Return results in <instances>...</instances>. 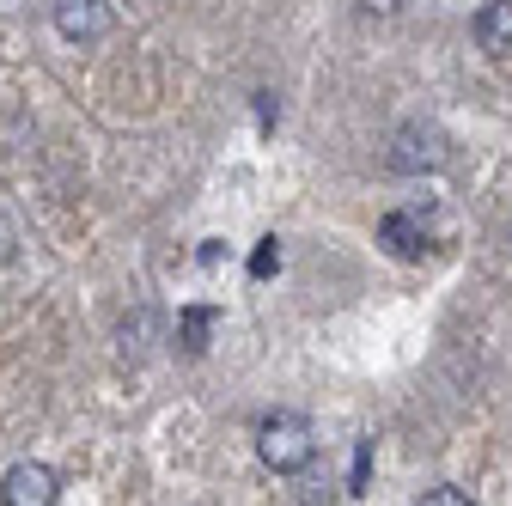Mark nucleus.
I'll use <instances>...</instances> for the list:
<instances>
[{
  "label": "nucleus",
  "mask_w": 512,
  "mask_h": 506,
  "mask_svg": "<svg viewBox=\"0 0 512 506\" xmlns=\"http://www.w3.org/2000/svg\"><path fill=\"white\" fill-rule=\"evenodd\" d=\"M311 452H317V439H311V421H305V415L275 409V415L256 421V458H263L269 470L293 476V470H305V464H311Z\"/></svg>",
  "instance_id": "f257e3e1"
},
{
  "label": "nucleus",
  "mask_w": 512,
  "mask_h": 506,
  "mask_svg": "<svg viewBox=\"0 0 512 506\" xmlns=\"http://www.w3.org/2000/svg\"><path fill=\"white\" fill-rule=\"evenodd\" d=\"M384 165L415 177V171H439L445 165V135L433 129V122H403V129L391 135V153H384Z\"/></svg>",
  "instance_id": "f03ea898"
},
{
  "label": "nucleus",
  "mask_w": 512,
  "mask_h": 506,
  "mask_svg": "<svg viewBox=\"0 0 512 506\" xmlns=\"http://www.w3.org/2000/svg\"><path fill=\"white\" fill-rule=\"evenodd\" d=\"M55 31L68 43H98L110 31V0H55Z\"/></svg>",
  "instance_id": "7ed1b4c3"
},
{
  "label": "nucleus",
  "mask_w": 512,
  "mask_h": 506,
  "mask_svg": "<svg viewBox=\"0 0 512 506\" xmlns=\"http://www.w3.org/2000/svg\"><path fill=\"white\" fill-rule=\"evenodd\" d=\"M55 494H61V482L49 464H13L7 482H0V500L7 506H55Z\"/></svg>",
  "instance_id": "20e7f679"
},
{
  "label": "nucleus",
  "mask_w": 512,
  "mask_h": 506,
  "mask_svg": "<svg viewBox=\"0 0 512 506\" xmlns=\"http://www.w3.org/2000/svg\"><path fill=\"white\" fill-rule=\"evenodd\" d=\"M476 43L488 55H506L512 49V0H488V7L476 13Z\"/></svg>",
  "instance_id": "39448f33"
},
{
  "label": "nucleus",
  "mask_w": 512,
  "mask_h": 506,
  "mask_svg": "<svg viewBox=\"0 0 512 506\" xmlns=\"http://www.w3.org/2000/svg\"><path fill=\"white\" fill-rule=\"evenodd\" d=\"M378 244L391 250V257H421V226H415L409 214H384V226H378Z\"/></svg>",
  "instance_id": "423d86ee"
},
{
  "label": "nucleus",
  "mask_w": 512,
  "mask_h": 506,
  "mask_svg": "<svg viewBox=\"0 0 512 506\" xmlns=\"http://www.w3.org/2000/svg\"><path fill=\"white\" fill-rule=\"evenodd\" d=\"M208 330H214V305H189L183 318H177V336H183L189 354H202V348H208Z\"/></svg>",
  "instance_id": "0eeeda50"
},
{
  "label": "nucleus",
  "mask_w": 512,
  "mask_h": 506,
  "mask_svg": "<svg viewBox=\"0 0 512 506\" xmlns=\"http://www.w3.org/2000/svg\"><path fill=\"white\" fill-rule=\"evenodd\" d=\"M275 269H281V238H263V250L250 257V275L263 281V275H275Z\"/></svg>",
  "instance_id": "6e6552de"
},
{
  "label": "nucleus",
  "mask_w": 512,
  "mask_h": 506,
  "mask_svg": "<svg viewBox=\"0 0 512 506\" xmlns=\"http://www.w3.org/2000/svg\"><path fill=\"white\" fill-rule=\"evenodd\" d=\"M366 470H372V439H360V446H354V470H348V494H360V488H366Z\"/></svg>",
  "instance_id": "1a4fd4ad"
},
{
  "label": "nucleus",
  "mask_w": 512,
  "mask_h": 506,
  "mask_svg": "<svg viewBox=\"0 0 512 506\" xmlns=\"http://www.w3.org/2000/svg\"><path fill=\"white\" fill-rule=\"evenodd\" d=\"M421 506H470V494L464 488H433V494H421Z\"/></svg>",
  "instance_id": "9d476101"
},
{
  "label": "nucleus",
  "mask_w": 512,
  "mask_h": 506,
  "mask_svg": "<svg viewBox=\"0 0 512 506\" xmlns=\"http://www.w3.org/2000/svg\"><path fill=\"white\" fill-rule=\"evenodd\" d=\"M360 7H366V13H372V19H391V13H397V7H403V0H360Z\"/></svg>",
  "instance_id": "9b49d317"
},
{
  "label": "nucleus",
  "mask_w": 512,
  "mask_h": 506,
  "mask_svg": "<svg viewBox=\"0 0 512 506\" xmlns=\"http://www.w3.org/2000/svg\"><path fill=\"white\" fill-rule=\"evenodd\" d=\"M13 257V232H7V220H0V263Z\"/></svg>",
  "instance_id": "f8f14e48"
}]
</instances>
